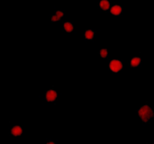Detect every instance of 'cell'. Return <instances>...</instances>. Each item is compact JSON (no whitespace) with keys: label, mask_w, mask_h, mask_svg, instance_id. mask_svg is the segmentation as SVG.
Masks as SVG:
<instances>
[{"label":"cell","mask_w":154,"mask_h":144,"mask_svg":"<svg viewBox=\"0 0 154 144\" xmlns=\"http://www.w3.org/2000/svg\"><path fill=\"white\" fill-rule=\"evenodd\" d=\"M99 7L102 10L106 11V10H108L110 7V3H109L108 0H101V1L99 2Z\"/></svg>","instance_id":"cell-6"},{"label":"cell","mask_w":154,"mask_h":144,"mask_svg":"<svg viewBox=\"0 0 154 144\" xmlns=\"http://www.w3.org/2000/svg\"><path fill=\"white\" fill-rule=\"evenodd\" d=\"M63 15H64V13L62 11H57L55 13V15L51 17V22H56V21L61 20L63 17Z\"/></svg>","instance_id":"cell-7"},{"label":"cell","mask_w":154,"mask_h":144,"mask_svg":"<svg viewBox=\"0 0 154 144\" xmlns=\"http://www.w3.org/2000/svg\"><path fill=\"white\" fill-rule=\"evenodd\" d=\"M63 29L66 31L67 33H71L73 31V25L71 23H69V22H66V23H63Z\"/></svg>","instance_id":"cell-8"},{"label":"cell","mask_w":154,"mask_h":144,"mask_svg":"<svg viewBox=\"0 0 154 144\" xmlns=\"http://www.w3.org/2000/svg\"><path fill=\"white\" fill-rule=\"evenodd\" d=\"M141 62V58H139V57H133L132 59V61H131V66H132V67H133V68L138 67V66H140Z\"/></svg>","instance_id":"cell-9"},{"label":"cell","mask_w":154,"mask_h":144,"mask_svg":"<svg viewBox=\"0 0 154 144\" xmlns=\"http://www.w3.org/2000/svg\"><path fill=\"white\" fill-rule=\"evenodd\" d=\"M99 53H100V56H101V58H103V59H105L108 55V51L106 49H102L101 51H100Z\"/></svg>","instance_id":"cell-11"},{"label":"cell","mask_w":154,"mask_h":144,"mask_svg":"<svg viewBox=\"0 0 154 144\" xmlns=\"http://www.w3.org/2000/svg\"><path fill=\"white\" fill-rule=\"evenodd\" d=\"M57 97H58V94L55 90H52V89H50L48 91L46 92V95H45V99L48 101V102H53L57 99Z\"/></svg>","instance_id":"cell-3"},{"label":"cell","mask_w":154,"mask_h":144,"mask_svg":"<svg viewBox=\"0 0 154 144\" xmlns=\"http://www.w3.org/2000/svg\"><path fill=\"white\" fill-rule=\"evenodd\" d=\"M122 12H123L122 7H121V5H113V7H112L111 9H110V13L112 15H120L122 14Z\"/></svg>","instance_id":"cell-4"},{"label":"cell","mask_w":154,"mask_h":144,"mask_svg":"<svg viewBox=\"0 0 154 144\" xmlns=\"http://www.w3.org/2000/svg\"><path fill=\"white\" fill-rule=\"evenodd\" d=\"M48 144H55V142H52V141H50V142H48Z\"/></svg>","instance_id":"cell-12"},{"label":"cell","mask_w":154,"mask_h":144,"mask_svg":"<svg viewBox=\"0 0 154 144\" xmlns=\"http://www.w3.org/2000/svg\"><path fill=\"white\" fill-rule=\"evenodd\" d=\"M23 133V129L21 126L15 125L11 129V134L14 136H20Z\"/></svg>","instance_id":"cell-5"},{"label":"cell","mask_w":154,"mask_h":144,"mask_svg":"<svg viewBox=\"0 0 154 144\" xmlns=\"http://www.w3.org/2000/svg\"><path fill=\"white\" fill-rule=\"evenodd\" d=\"M84 36L87 40H93L95 37V32L93 30H87V31L85 32Z\"/></svg>","instance_id":"cell-10"},{"label":"cell","mask_w":154,"mask_h":144,"mask_svg":"<svg viewBox=\"0 0 154 144\" xmlns=\"http://www.w3.org/2000/svg\"><path fill=\"white\" fill-rule=\"evenodd\" d=\"M109 69L114 73H118L123 69V63L121 61H118V59H113L109 63Z\"/></svg>","instance_id":"cell-2"},{"label":"cell","mask_w":154,"mask_h":144,"mask_svg":"<svg viewBox=\"0 0 154 144\" xmlns=\"http://www.w3.org/2000/svg\"><path fill=\"white\" fill-rule=\"evenodd\" d=\"M138 115L141 119V121L145 123H149L151 121V119L152 118L153 111L151 108V106L145 105L143 106H141L138 110Z\"/></svg>","instance_id":"cell-1"}]
</instances>
